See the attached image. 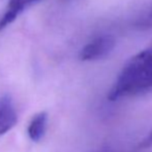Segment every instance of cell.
I'll list each match as a JSON object with an SVG mask.
<instances>
[{
	"mask_svg": "<svg viewBox=\"0 0 152 152\" xmlns=\"http://www.w3.org/2000/svg\"><path fill=\"white\" fill-rule=\"evenodd\" d=\"M152 146V130L149 132V134L140 143V147L141 148H147V147Z\"/></svg>",
	"mask_w": 152,
	"mask_h": 152,
	"instance_id": "7",
	"label": "cell"
},
{
	"mask_svg": "<svg viewBox=\"0 0 152 152\" xmlns=\"http://www.w3.org/2000/svg\"><path fill=\"white\" fill-rule=\"evenodd\" d=\"M40 0H8L3 15L0 17V30L10 25L26 8Z\"/></svg>",
	"mask_w": 152,
	"mask_h": 152,
	"instance_id": "4",
	"label": "cell"
},
{
	"mask_svg": "<svg viewBox=\"0 0 152 152\" xmlns=\"http://www.w3.org/2000/svg\"><path fill=\"white\" fill-rule=\"evenodd\" d=\"M152 89V46L132 56L119 72L108 94L111 102Z\"/></svg>",
	"mask_w": 152,
	"mask_h": 152,
	"instance_id": "1",
	"label": "cell"
},
{
	"mask_svg": "<svg viewBox=\"0 0 152 152\" xmlns=\"http://www.w3.org/2000/svg\"><path fill=\"white\" fill-rule=\"evenodd\" d=\"M134 27L139 30H151L152 29V4L151 6L137 20Z\"/></svg>",
	"mask_w": 152,
	"mask_h": 152,
	"instance_id": "6",
	"label": "cell"
},
{
	"mask_svg": "<svg viewBox=\"0 0 152 152\" xmlns=\"http://www.w3.org/2000/svg\"><path fill=\"white\" fill-rule=\"evenodd\" d=\"M116 40L110 34H100L92 38L80 51L79 58L82 61H95L107 57L115 48Z\"/></svg>",
	"mask_w": 152,
	"mask_h": 152,
	"instance_id": "2",
	"label": "cell"
},
{
	"mask_svg": "<svg viewBox=\"0 0 152 152\" xmlns=\"http://www.w3.org/2000/svg\"><path fill=\"white\" fill-rule=\"evenodd\" d=\"M48 126V114L47 112H39L35 114L29 122L27 134L31 141L39 142L44 139Z\"/></svg>",
	"mask_w": 152,
	"mask_h": 152,
	"instance_id": "5",
	"label": "cell"
},
{
	"mask_svg": "<svg viewBox=\"0 0 152 152\" xmlns=\"http://www.w3.org/2000/svg\"><path fill=\"white\" fill-rule=\"evenodd\" d=\"M18 122V114L12 97L3 95L0 97V137L7 134Z\"/></svg>",
	"mask_w": 152,
	"mask_h": 152,
	"instance_id": "3",
	"label": "cell"
}]
</instances>
